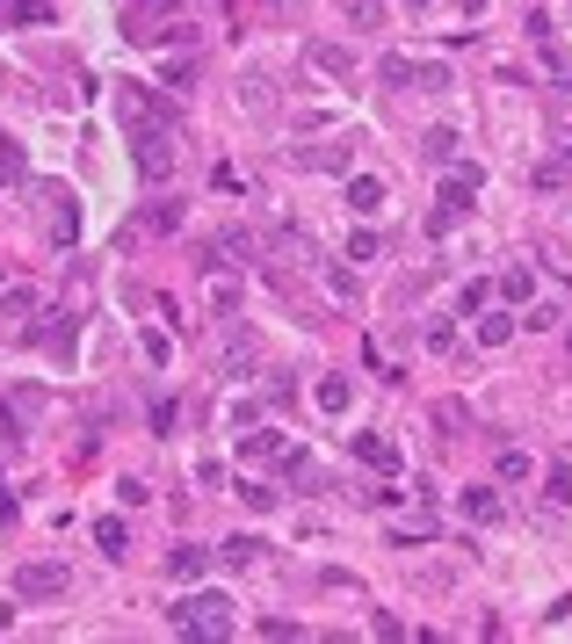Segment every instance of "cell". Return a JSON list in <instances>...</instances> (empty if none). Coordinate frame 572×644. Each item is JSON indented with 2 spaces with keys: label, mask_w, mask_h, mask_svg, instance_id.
<instances>
[{
  "label": "cell",
  "mask_w": 572,
  "mask_h": 644,
  "mask_svg": "<svg viewBox=\"0 0 572 644\" xmlns=\"http://www.w3.org/2000/svg\"><path fill=\"white\" fill-rule=\"evenodd\" d=\"M131 160H138L145 181H167L174 160H182V138H174V124H145V131H131Z\"/></svg>",
  "instance_id": "7a4b0ae2"
},
{
  "label": "cell",
  "mask_w": 572,
  "mask_h": 644,
  "mask_svg": "<svg viewBox=\"0 0 572 644\" xmlns=\"http://www.w3.org/2000/svg\"><path fill=\"white\" fill-rule=\"evenodd\" d=\"M239 500H247L254 514H268V507H276V493H268V485H261V478H239Z\"/></svg>",
  "instance_id": "4316f807"
},
{
  "label": "cell",
  "mask_w": 572,
  "mask_h": 644,
  "mask_svg": "<svg viewBox=\"0 0 572 644\" xmlns=\"http://www.w3.org/2000/svg\"><path fill=\"white\" fill-rule=\"evenodd\" d=\"M420 160H428V167H457V131L435 124L428 138H420Z\"/></svg>",
  "instance_id": "30bf717a"
},
{
  "label": "cell",
  "mask_w": 572,
  "mask_h": 644,
  "mask_svg": "<svg viewBox=\"0 0 572 644\" xmlns=\"http://www.w3.org/2000/svg\"><path fill=\"white\" fill-rule=\"evenodd\" d=\"M254 558H261L254 536H232V543H225V565H254Z\"/></svg>",
  "instance_id": "f1b7e54d"
},
{
  "label": "cell",
  "mask_w": 572,
  "mask_h": 644,
  "mask_svg": "<svg viewBox=\"0 0 572 644\" xmlns=\"http://www.w3.org/2000/svg\"><path fill=\"white\" fill-rule=\"evenodd\" d=\"M355 456H363L370 471H399V449H391L384 435H355Z\"/></svg>",
  "instance_id": "5bb4252c"
},
{
  "label": "cell",
  "mask_w": 572,
  "mask_h": 644,
  "mask_svg": "<svg viewBox=\"0 0 572 644\" xmlns=\"http://www.w3.org/2000/svg\"><path fill=\"white\" fill-rule=\"evenodd\" d=\"M95 543H102V558H116V565H124V550H131V529H124V521H95Z\"/></svg>",
  "instance_id": "e0dca14e"
},
{
  "label": "cell",
  "mask_w": 572,
  "mask_h": 644,
  "mask_svg": "<svg viewBox=\"0 0 572 644\" xmlns=\"http://www.w3.org/2000/svg\"><path fill=\"white\" fill-rule=\"evenodd\" d=\"M348 22L355 29H384V0H348Z\"/></svg>",
  "instance_id": "cb8c5ba5"
},
{
  "label": "cell",
  "mask_w": 572,
  "mask_h": 644,
  "mask_svg": "<svg viewBox=\"0 0 572 644\" xmlns=\"http://www.w3.org/2000/svg\"><path fill=\"white\" fill-rule=\"evenodd\" d=\"M529 290H536V268H507V275H500V297H507V304H522Z\"/></svg>",
  "instance_id": "603a6c76"
},
{
  "label": "cell",
  "mask_w": 572,
  "mask_h": 644,
  "mask_svg": "<svg viewBox=\"0 0 572 644\" xmlns=\"http://www.w3.org/2000/svg\"><path fill=\"white\" fill-rule=\"evenodd\" d=\"M167 572L182 579V587H189V579H203V550H196V543H174V550H167Z\"/></svg>",
  "instance_id": "9a60e30c"
},
{
  "label": "cell",
  "mask_w": 572,
  "mask_h": 644,
  "mask_svg": "<svg viewBox=\"0 0 572 644\" xmlns=\"http://www.w3.org/2000/svg\"><path fill=\"white\" fill-rule=\"evenodd\" d=\"M464 420H471V413H464V398H442V406H435V427H442V435H457Z\"/></svg>",
  "instance_id": "d4e9b609"
},
{
  "label": "cell",
  "mask_w": 572,
  "mask_h": 644,
  "mask_svg": "<svg viewBox=\"0 0 572 644\" xmlns=\"http://www.w3.org/2000/svg\"><path fill=\"white\" fill-rule=\"evenodd\" d=\"M536 51H544V73H551V80L565 87V95H572V58L558 51V37H551V44H536Z\"/></svg>",
  "instance_id": "ffe728a7"
},
{
  "label": "cell",
  "mask_w": 572,
  "mask_h": 644,
  "mask_svg": "<svg viewBox=\"0 0 572 644\" xmlns=\"http://www.w3.org/2000/svg\"><path fill=\"white\" fill-rule=\"evenodd\" d=\"M8 22H51V0H0Z\"/></svg>",
  "instance_id": "44dd1931"
},
{
  "label": "cell",
  "mask_w": 572,
  "mask_h": 644,
  "mask_svg": "<svg viewBox=\"0 0 572 644\" xmlns=\"http://www.w3.org/2000/svg\"><path fill=\"white\" fill-rule=\"evenodd\" d=\"M8 587H15V601H58V594L73 587V579H66V565L37 558V565H15V579H8Z\"/></svg>",
  "instance_id": "5b68a950"
},
{
  "label": "cell",
  "mask_w": 572,
  "mask_h": 644,
  "mask_svg": "<svg viewBox=\"0 0 572 644\" xmlns=\"http://www.w3.org/2000/svg\"><path fill=\"white\" fill-rule=\"evenodd\" d=\"M565 348H572V333H565Z\"/></svg>",
  "instance_id": "8d00e7d4"
},
{
  "label": "cell",
  "mask_w": 572,
  "mask_h": 644,
  "mask_svg": "<svg viewBox=\"0 0 572 644\" xmlns=\"http://www.w3.org/2000/svg\"><path fill=\"white\" fill-rule=\"evenodd\" d=\"M29 160H22V145H0V181H22Z\"/></svg>",
  "instance_id": "1f68e13d"
},
{
  "label": "cell",
  "mask_w": 572,
  "mask_h": 644,
  "mask_svg": "<svg viewBox=\"0 0 572 644\" xmlns=\"http://www.w3.org/2000/svg\"><path fill=\"white\" fill-rule=\"evenodd\" d=\"M544 500H551V507H572V464H551V478H544Z\"/></svg>",
  "instance_id": "7402d4cb"
},
{
  "label": "cell",
  "mask_w": 572,
  "mask_h": 644,
  "mask_svg": "<svg viewBox=\"0 0 572 644\" xmlns=\"http://www.w3.org/2000/svg\"><path fill=\"white\" fill-rule=\"evenodd\" d=\"M377 73H384L391 87H406V80H413V58H406V51H391V58H384V66H377Z\"/></svg>",
  "instance_id": "83f0119b"
},
{
  "label": "cell",
  "mask_w": 572,
  "mask_h": 644,
  "mask_svg": "<svg viewBox=\"0 0 572 644\" xmlns=\"http://www.w3.org/2000/svg\"><path fill=\"white\" fill-rule=\"evenodd\" d=\"M167 616H174L182 637H232V601L225 594H182Z\"/></svg>",
  "instance_id": "6da1fadb"
},
{
  "label": "cell",
  "mask_w": 572,
  "mask_h": 644,
  "mask_svg": "<svg viewBox=\"0 0 572 644\" xmlns=\"http://www.w3.org/2000/svg\"><path fill=\"white\" fill-rule=\"evenodd\" d=\"M239 456H247V464H268V456H283V435L276 427H254V435H239Z\"/></svg>",
  "instance_id": "7c38bea8"
},
{
  "label": "cell",
  "mask_w": 572,
  "mask_h": 644,
  "mask_svg": "<svg viewBox=\"0 0 572 644\" xmlns=\"http://www.w3.org/2000/svg\"><path fill=\"white\" fill-rule=\"evenodd\" d=\"M196 80V58H167V87H189Z\"/></svg>",
  "instance_id": "836d02e7"
},
{
  "label": "cell",
  "mask_w": 572,
  "mask_h": 644,
  "mask_svg": "<svg viewBox=\"0 0 572 644\" xmlns=\"http://www.w3.org/2000/svg\"><path fill=\"white\" fill-rule=\"evenodd\" d=\"M515 333H522V319H515V312H486V319H478V348H507Z\"/></svg>",
  "instance_id": "8fae6325"
},
{
  "label": "cell",
  "mask_w": 572,
  "mask_h": 644,
  "mask_svg": "<svg viewBox=\"0 0 572 644\" xmlns=\"http://www.w3.org/2000/svg\"><path fill=\"white\" fill-rule=\"evenodd\" d=\"M116 116H124V131H145V124H174V109L153 95V87H138V80H124V87H116Z\"/></svg>",
  "instance_id": "277c9868"
},
{
  "label": "cell",
  "mask_w": 572,
  "mask_h": 644,
  "mask_svg": "<svg viewBox=\"0 0 572 644\" xmlns=\"http://www.w3.org/2000/svg\"><path fill=\"white\" fill-rule=\"evenodd\" d=\"M348 203L363 210V218H370V210H384V181H377V174H348Z\"/></svg>",
  "instance_id": "4fadbf2b"
},
{
  "label": "cell",
  "mask_w": 572,
  "mask_h": 644,
  "mask_svg": "<svg viewBox=\"0 0 572 644\" xmlns=\"http://www.w3.org/2000/svg\"><path fill=\"white\" fill-rule=\"evenodd\" d=\"M312 406L319 413H348V377H319L312 384Z\"/></svg>",
  "instance_id": "2e32d148"
},
{
  "label": "cell",
  "mask_w": 572,
  "mask_h": 644,
  "mask_svg": "<svg viewBox=\"0 0 572 644\" xmlns=\"http://www.w3.org/2000/svg\"><path fill=\"white\" fill-rule=\"evenodd\" d=\"M305 58H312L319 73H334V80H348V73H355V51H341V44H326V37H312V44H305Z\"/></svg>",
  "instance_id": "9c48e42d"
},
{
  "label": "cell",
  "mask_w": 572,
  "mask_h": 644,
  "mask_svg": "<svg viewBox=\"0 0 572 644\" xmlns=\"http://www.w3.org/2000/svg\"><path fill=\"white\" fill-rule=\"evenodd\" d=\"M0 312H8V319H29V312H37V290H29V283H8V290H0Z\"/></svg>",
  "instance_id": "d6986e66"
},
{
  "label": "cell",
  "mask_w": 572,
  "mask_h": 644,
  "mask_svg": "<svg viewBox=\"0 0 572 644\" xmlns=\"http://www.w3.org/2000/svg\"><path fill=\"white\" fill-rule=\"evenodd\" d=\"M0 521H15V500H8V493H0Z\"/></svg>",
  "instance_id": "e575fe53"
},
{
  "label": "cell",
  "mask_w": 572,
  "mask_h": 644,
  "mask_svg": "<svg viewBox=\"0 0 572 644\" xmlns=\"http://www.w3.org/2000/svg\"><path fill=\"white\" fill-rule=\"evenodd\" d=\"M348 261H377V232H370V225L348 232Z\"/></svg>",
  "instance_id": "f546056e"
},
{
  "label": "cell",
  "mask_w": 572,
  "mask_h": 644,
  "mask_svg": "<svg viewBox=\"0 0 572 644\" xmlns=\"http://www.w3.org/2000/svg\"><path fill=\"white\" fill-rule=\"evenodd\" d=\"M457 514H464V521H478V529L507 521V507H500V493H493V485H464V493H457Z\"/></svg>",
  "instance_id": "ba28073f"
},
{
  "label": "cell",
  "mask_w": 572,
  "mask_h": 644,
  "mask_svg": "<svg viewBox=\"0 0 572 644\" xmlns=\"http://www.w3.org/2000/svg\"><path fill=\"white\" fill-rule=\"evenodd\" d=\"M189 0H131L124 8V37L131 44H160L167 37V15H182Z\"/></svg>",
  "instance_id": "3957f363"
},
{
  "label": "cell",
  "mask_w": 572,
  "mask_h": 644,
  "mask_svg": "<svg viewBox=\"0 0 572 644\" xmlns=\"http://www.w3.org/2000/svg\"><path fill=\"white\" fill-rule=\"evenodd\" d=\"M44 232L58 239V247H73V239H80V203L66 189H44Z\"/></svg>",
  "instance_id": "52a82bcc"
},
{
  "label": "cell",
  "mask_w": 572,
  "mask_h": 644,
  "mask_svg": "<svg viewBox=\"0 0 572 644\" xmlns=\"http://www.w3.org/2000/svg\"><path fill=\"white\" fill-rule=\"evenodd\" d=\"M529 478V456L522 449H500V485H522Z\"/></svg>",
  "instance_id": "484cf974"
},
{
  "label": "cell",
  "mask_w": 572,
  "mask_h": 644,
  "mask_svg": "<svg viewBox=\"0 0 572 644\" xmlns=\"http://www.w3.org/2000/svg\"><path fill=\"white\" fill-rule=\"evenodd\" d=\"M348 145H355V138H334V145H305L297 160H305V167H341V160H348Z\"/></svg>",
  "instance_id": "ac0fdd59"
},
{
  "label": "cell",
  "mask_w": 572,
  "mask_h": 644,
  "mask_svg": "<svg viewBox=\"0 0 572 644\" xmlns=\"http://www.w3.org/2000/svg\"><path fill=\"white\" fill-rule=\"evenodd\" d=\"M558 319H565V312H558V304H529V319H522V326H529V333H551Z\"/></svg>",
  "instance_id": "4dcf8cb0"
},
{
  "label": "cell",
  "mask_w": 572,
  "mask_h": 644,
  "mask_svg": "<svg viewBox=\"0 0 572 644\" xmlns=\"http://www.w3.org/2000/svg\"><path fill=\"white\" fill-rule=\"evenodd\" d=\"M471 196H478V167H449V181H442V203H435V232H449V225H457L464 218V210H471Z\"/></svg>",
  "instance_id": "8992f818"
},
{
  "label": "cell",
  "mask_w": 572,
  "mask_h": 644,
  "mask_svg": "<svg viewBox=\"0 0 572 644\" xmlns=\"http://www.w3.org/2000/svg\"><path fill=\"white\" fill-rule=\"evenodd\" d=\"M413 8H435V0H413Z\"/></svg>",
  "instance_id": "d590c367"
},
{
  "label": "cell",
  "mask_w": 572,
  "mask_h": 644,
  "mask_svg": "<svg viewBox=\"0 0 572 644\" xmlns=\"http://www.w3.org/2000/svg\"><path fill=\"white\" fill-rule=\"evenodd\" d=\"M391 536H399V543H428V536H435V521H399Z\"/></svg>",
  "instance_id": "d6a6232c"
}]
</instances>
